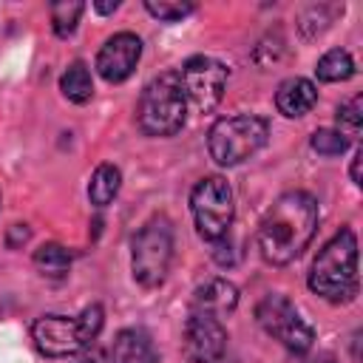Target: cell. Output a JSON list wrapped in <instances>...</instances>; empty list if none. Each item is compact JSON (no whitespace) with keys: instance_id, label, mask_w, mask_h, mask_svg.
<instances>
[{"instance_id":"obj_3","label":"cell","mask_w":363,"mask_h":363,"mask_svg":"<svg viewBox=\"0 0 363 363\" xmlns=\"http://www.w3.org/2000/svg\"><path fill=\"white\" fill-rule=\"evenodd\" d=\"M105 326V309L102 303H88L82 306L79 315H40L31 323V340L34 349L43 357L60 360V357H77L88 346L96 343Z\"/></svg>"},{"instance_id":"obj_10","label":"cell","mask_w":363,"mask_h":363,"mask_svg":"<svg viewBox=\"0 0 363 363\" xmlns=\"http://www.w3.org/2000/svg\"><path fill=\"white\" fill-rule=\"evenodd\" d=\"M227 340L230 335L221 318L190 309L182 335V352L187 363H218L221 354L227 352Z\"/></svg>"},{"instance_id":"obj_14","label":"cell","mask_w":363,"mask_h":363,"mask_svg":"<svg viewBox=\"0 0 363 363\" xmlns=\"http://www.w3.org/2000/svg\"><path fill=\"white\" fill-rule=\"evenodd\" d=\"M156 349H153V340L145 329L139 326H128V329H119L108 354H105V363H156Z\"/></svg>"},{"instance_id":"obj_17","label":"cell","mask_w":363,"mask_h":363,"mask_svg":"<svg viewBox=\"0 0 363 363\" xmlns=\"http://www.w3.org/2000/svg\"><path fill=\"white\" fill-rule=\"evenodd\" d=\"M60 91L68 102L74 105H85L94 96V77L91 68L82 60H74L62 74H60Z\"/></svg>"},{"instance_id":"obj_22","label":"cell","mask_w":363,"mask_h":363,"mask_svg":"<svg viewBox=\"0 0 363 363\" xmlns=\"http://www.w3.org/2000/svg\"><path fill=\"white\" fill-rule=\"evenodd\" d=\"M309 147H312L318 156L332 159V156L346 153V147H349V136L340 133L337 128H318V130L309 136Z\"/></svg>"},{"instance_id":"obj_6","label":"cell","mask_w":363,"mask_h":363,"mask_svg":"<svg viewBox=\"0 0 363 363\" xmlns=\"http://www.w3.org/2000/svg\"><path fill=\"white\" fill-rule=\"evenodd\" d=\"M269 139V122L258 113L221 116L207 130V153L218 167H235L252 159Z\"/></svg>"},{"instance_id":"obj_4","label":"cell","mask_w":363,"mask_h":363,"mask_svg":"<svg viewBox=\"0 0 363 363\" xmlns=\"http://www.w3.org/2000/svg\"><path fill=\"white\" fill-rule=\"evenodd\" d=\"M187 122V96L182 91L179 74L164 71L153 77L136 102V128L145 136L167 139L176 136Z\"/></svg>"},{"instance_id":"obj_8","label":"cell","mask_w":363,"mask_h":363,"mask_svg":"<svg viewBox=\"0 0 363 363\" xmlns=\"http://www.w3.org/2000/svg\"><path fill=\"white\" fill-rule=\"evenodd\" d=\"M255 320L272 340H278L286 352H292L298 357H303L315 346L312 323H306V318L298 312V306L281 292H267L255 303Z\"/></svg>"},{"instance_id":"obj_20","label":"cell","mask_w":363,"mask_h":363,"mask_svg":"<svg viewBox=\"0 0 363 363\" xmlns=\"http://www.w3.org/2000/svg\"><path fill=\"white\" fill-rule=\"evenodd\" d=\"M82 11H85V3L79 0H57L48 6V14H51V31L60 37V40H68L79 20H82Z\"/></svg>"},{"instance_id":"obj_5","label":"cell","mask_w":363,"mask_h":363,"mask_svg":"<svg viewBox=\"0 0 363 363\" xmlns=\"http://www.w3.org/2000/svg\"><path fill=\"white\" fill-rule=\"evenodd\" d=\"M176 235L173 221L164 213L150 216L130 241V275L142 289H159L173 264Z\"/></svg>"},{"instance_id":"obj_13","label":"cell","mask_w":363,"mask_h":363,"mask_svg":"<svg viewBox=\"0 0 363 363\" xmlns=\"http://www.w3.org/2000/svg\"><path fill=\"white\" fill-rule=\"evenodd\" d=\"M318 105V88L306 77H286L275 91V108L286 119H301Z\"/></svg>"},{"instance_id":"obj_30","label":"cell","mask_w":363,"mask_h":363,"mask_svg":"<svg viewBox=\"0 0 363 363\" xmlns=\"http://www.w3.org/2000/svg\"><path fill=\"white\" fill-rule=\"evenodd\" d=\"M303 363H337V360H335V354L320 352V354H315V357H309V360H303Z\"/></svg>"},{"instance_id":"obj_24","label":"cell","mask_w":363,"mask_h":363,"mask_svg":"<svg viewBox=\"0 0 363 363\" xmlns=\"http://www.w3.org/2000/svg\"><path fill=\"white\" fill-rule=\"evenodd\" d=\"M264 54H269V57H267V65H272V62L281 60V54H284V37H281V31H269L267 37L258 40V45L252 48V60L261 62Z\"/></svg>"},{"instance_id":"obj_1","label":"cell","mask_w":363,"mask_h":363,"mask_svg":"<svg viewBox=\"0 0 363 363\" xmlns=\"http://www.w3.org/2000/svg\"><path fill=\"white\" fill-rule=\"evenodd\" d=\"M320 224L318 199L306 190L281 193L258 221V252L272 267L292 264L315 238Z\"/></svg>"},{"instance_id":"obj_27","label":"cell","mask_w":363,"mask_h":363,"mask_svg":"<svg viewBox=\"0 0 363 363\" xmlns=\"http://www.w3.org/2000/svg\"><path fill=\"white\" fill-rule=\"evenodd\" d=\"M360 159H363V150L360 147H354V153H352V164H349V179H352V184L354 187H360L363 182H360Z\"/></svg>"},{"instance_id":"obj_23","label":"cell","mask_w":363,"mask_h":363,"mask_svg":"<svg viewBox=\"0 0 363 363\" xmlns=\"http://www.w3.org/2000/svg\"><path fill=\"white\" fill-rule=\"evenodd\" d=\"M335 122H337V130L346 133V136H357L360 133V125H363V96H352L349 102H343L337 111H335Z\"/></svg>"},{"instance_id":"obj_7","label":"cell","mask_w":363,"mask_h":363,"mask_svg":"<svg viewBox=\"0 0 363 363\" xmlns=\"http://www.w3.org/2000/svg\"><path fill=\"white\" fill-rule=\"evenodd\" d=\"M190 213L193 227L201 241L216 244L230 235L233 218H235V199L233 187L224 176H204L190 190Z\"/></svg>"},{"instance_id":"obj_19","label":"cell","mask_w":363,"mask_h":363,"mask_svg":"<svg viewBox=\"0 0 363 363\" xmlns=\"http://www.w3.org/2000/svg\"><path fill=\"white\" fill-rule=\"evenodd\" d=\"M354 57L346 48H329L318 62H315V77L320 82H346L354 77Z\"/></svg>"},{"instance_id":"obj_16","label":"cell","mask_w":363,"mask_h":363,"mask_svg":"<svg viewBox=\"0 0 363 363\" xmlns=\"http://www.w3.org/2000/svg\"><path fill=\"white\" fill-rule=\"evenodd\" d=\"M119 187H122V170L111 162H102L96 164V170L91 173V182H88V201L102 210L108 207L116 196H119Z\"/></svg>"},{"instance_id":"obj_12","label":"cell","mask_w":363,"mask_h":363,"mask_svg":"<svg viewBox=\"0 0 363 363\" xmlns=\"http://www.w3.org/2000/svg\"><path fill=\"white\" fill-rule=\"evenodd\" d=\"M235 306H238V286L227 278H207L193 289L190 309L196 312H210L224 320L227 315L235 312Z\"/></svg>"},{"instance_id":"obj_9","label":"cell","mask_w":363,"mask_h":363,"mask_svg":"<svg viewBox=\"0 0 363 363\" xmlns=\"http://www.w3.org/2000/svg\"><path fill=\"white\" fill-rule=\"evenodd\" d=\"M176 74H179L182 91L187 96V105H193L196 111L210 113L224 99L227 79H230V71L224 62L204 57V54H193L182 62V68Z\"/></svg>"},{"instance_id":"obj_26","label":"cell","mask_w":363,"mask_h":363,"mask_svg":"<svg viewBox=\"0 0 363 363\" xmlns=\"http://www.w3.org/2000/svg\"><path fill=\"white\" fill-rule=\"evenodd\" d=\"M213 261H216L218 267H233V264H235L230 238H221V241H216V244H213Z\"/></svg>"},{"instance_id":"obj_28","label":"cell","mask_w":363,"mask_h":363,"mask_svg":"<svg viewBox=\"0 0 363 363\" xmlns=\"http://www.w3.org/2000/svg\"><path fill=\"white\" fill-rule=\"evenodd\" d=\"M74 363H105V354H102L99 349H94V346H88L85 352H79V354L74 357Z\"/></svg>"},{"instance_id":"obj_11","label":"cell","mask_w":363,"mask_h":363,"mask_svg":"<svg viewBox=\"0 0 363 363\" xmlns=\"http://www.w3.org/2000/svg\"><path fill=\"white\" fill-rule=\"evenodd\" d=\"M139 60H142V37L133 31H116L96 51L94 68L108 85H119V82L130 79Z\"/></svg>"},{"instance_id":"obj_21","label":"cell","mask_w":363,"mask_h":363,"mask_svg":"<svg viewBox=\"0 0 363 363\" xmlns=\"http://www.w3.org/2000/svg\"><path fill=\"white\" fill-rule=\"evenodd\" d=\"M145 11L159 23H182L196 11L190 0H145Z\"/></svg>"},{"instance_id":"obj_25","label":"cell","mask_w":363,"mask_h":363,"mask_svg":"<svg viewBox=\"0 0 363 363\" xmlns=\"http://www.w3.org/2000/svg\"><path fill=\"white\" fill-rule=\"evenodd\" d=\"M31 238V227L28 224H11L6 230V247L9 250H23V244H28Z\"/></svg>"},{"instance_id":"obj_29","label":"cell","mask_w":363,"mask_h":363,"mask_svg":"<svg viewBox=\"0 0 363 363\" xmlns=\"http://www.w3.org/2000/svg\"><path fill=\"white\" fill-rule=\"evenodd\" d=\"M119 6H122L119 0H111V3H102V0H96V3H94V11H96V14H113Z\"/></svg>"},{"instance_id":"obj_15","label":"cell","mask_w":363,"mask_h":363,"mask_svg":"<svg viewBox=\"0 0 363 363\" xmlns=\"http://www.w3.org/2000/svg\"><path fill=\"white\" fill-rule=\"evenodd\" d=\"M343 9H346L343 3H309V6H303L298 11L295 26H298L303 40H315L343 14Z\"/></svg>"},{"instance_id":"obj_18","label":"cell","mask_w":363,"mask_h":363,"mask_svg":"<svg viewBox=\"0 0 363 363\" xmlns=\"http://www.w3.org/2000/svg\"><path fill=\"white\" fill-rule=\"evenodd\" d=\"M31 264L37 267L40 275H48V278H65L71 264H74V255L68 247L57 244V241H45L34 250L31 255Z\"/></svg>"},{"instance_id":"obj_2","label":"cell","mask_w":363,"mask_h":363,"mask_svg":"<svg viewBox=\"0 0 363 363\" xmlns=\"http://www.w3.org/2000/svg\"><path fill=\"white\" fill-rule=\"evenodd\" d=\"M306 286L329 303H349L357 298V235L352 227H340L318 250L306 275Z\"/></svg>"}]
</instances>
